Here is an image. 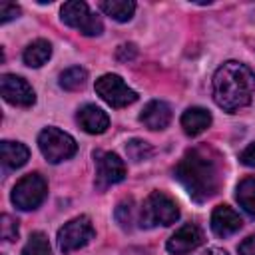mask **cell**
<instances>
[{
  "label": "cell",
  "instance_id": "cell-1",
  "mask_svg": "<svg viewBox=\"0 0 255 255\" xmlns=\"http://www.w3.org/2000/svg\"><path fill=\"white\" fill-rule=\"evenodd\" d=\"M173 177L183 185L193 201L203 203L211 199L223 181L217 151L207 145H195L187 149L173 167Z\"/></svg>",
  "mask_w": 255,
  "mask_h": 255
},
{
  "label": "cell",
  "instance_id": "cell-2",
  "mask_svg": "<svg viewBox=\"0 0 255 255\" xmlns=\"http://www.w3.org/2000/svg\"><path fill=\"white\" fill-rule=\"evenodd\" d=\"M211 88L215 104L221 110L235 114L251 104L255 92V74L245 64L229 60L215 70Z\"/></svg>",
  "mask_w": 255,
  "mask_h": 255
},
{
  "label": "cell",
  "instance_id": "cell-3",
  "mask_svg": "<svg viewBox=\"0 0 255 255\" xmlns=\"http://www.w3.org/2000/svg\"><path fill=\"white\" fill-rule=\"evenodd\" d=\"M177 217H179L177 203L163 191H151L143 199V205L139 209V227L143 229H151L157 225L167 227L175 223Z\"/></svg>",
  "mask_w": 255,
  "mask_h": 255
},
{
  "label": "cell",
  "instance_id": "cell-4",
  "mask_svg": "<svg viewBox=\"0 0 255 255\" xmlns=\"http://www.w3.org/2000/svg\"><path fill=\"white\" fill-rule=\"evenodd\" d=\"M38 147L50 163H60L64 159H70L78 151L76 139L70 133H66L58 128L42 129L40 135H38Z\"/></svg>",
  "mask_w": 255,
  "mask_h": 255
},
{
  "label": "cell",
  "instance_id": "cell-5",
  "mask_svg": "<svg viewBox=\"0 0 255 255\" xmlns=\"http://www.w3.org/2000/svg\"><path fill=\"white\" fill-rule=\"evenodd\" d=\"M46 193H48L46 179L40 173H28L16 181L12 189V203L22 211H30L42 205Z\"/></svg>",
  "mask_w": 255,
  "mask_h": 255
},
{
  "label": "cell",
  "instance_id": "cell-6",
  "mask_svg": "<svg viewBox=\"0 0 255 255\" xmlns=\"http://www.w3.org/2000/svg\"><path fill=\"white\" fill-rule=\"evenodd\" d=\"M60 16H62V22L66 26L80 30L84 36H100L104 32L102 20L90 12L86 2H80V0L66 2L60 10Z\"/></svg>",
  "mask_w": 255,
  "mask_h": 255
},
{
  "label": "cell",
  "instance_id": "cell-7",
  "mask_svg": "<svg viewBox=\"0 0 255 255\" xmlns=\"http://www.w3.org/2000/svg\"><path fill=\"white\" fill-rule=\"evenodd\" d=\"M94 235H96V231H94L90 217L80 215V217H74L68 223H64V227H60L58 247L62 253H72V251H78L84 245H88L94 239Z\"/></svg>",
  "mask_w": 255,
  "mask_h": 255
},
{
  "label": "cell",
  "instance_id": "cell-8",
  "mask_svg": "<svg viewBox=\"0 0 255 255\" xmlns=\"http://www.w3.org/2000/svg\"><path fill=\"white\" fill-rule=\"evenodd\" d=\"M96 94L112 108H126L137 100V94L118 74L100 76L96 80Z\"/></svg>",
  "mask_w": 255,
  "mask_h": 255
},
{
  "label": "cell",
  "instance_id": "cell-9",
  "mask_svg": "<svg viewBox=\"0 0 255 255\" xmlns=\"http://www.w3.org/2000/svg\"><path fill=\"white\" fill-rule=\"evenodd\" d=\"M94 161H96V185L98 187H108L124 181L126 177V163L118 153L112 151H94Z\"/></svg>",
  "mask_w": 255,
  "mask_h": 255
},
{
  "label": "cell",
  "instance_id": "cell-10",
  "mask_svg": "<svg viewBox=\"0 0 255 255\" xmlns=\"http://www.w3.org/2000/svg\"><path fill=\"white\" fill-rule=\"evenodd\" d=\"M0 94L8 104L20 106V108H30L36 102V94L32 86L24 78L14 74H4L0 78Z\"/></svg>",
  "mask_w": 255,
  "mask_h": 255
},
{
  "label": "cell",
  "instance_id": "cell-11",
  "mask_svg": "<svg viewBox=\"0 0 255 255\" xmlns=\"http://www.w3.org/2000/svg\"><path fill=\"white\" fill-rule=\"evenodd\" d=\"M203 243V231L195 223H185L167 239L165 247L171 255H187Z\"/></svg>",
  "mask_w": 255,
  "mask_h": 255
},
{
  "label": "cell",
  "instance_id": "cell-12",
  "mask_svg": "<svg viewBox=\"0 0 255 255\" xmlns=\"http://www.w3.org/2000/svg\"><path fill=\"white\" fill-rule=\"evenodd\" d=\"M243 221L235 209L229 205H217L211 213V231L217 237H229L241 229Z\"/></svg>",
  "mask_w": 255,
  "mask_h": 255
},
{
  "label": "cell",
  "instance_id": "cell-13",
  "mask_svg": "<svg viewBox=\"0 0 255 255\" xmlns=\"http://www.w3.org/2000/svg\"><path fill=\"white\" fill-rule=\"evenodd\" d=\"M139 122L147 129H165L171 122V108L161 100H151L145 104V108L139 114Z\"/></svg>",
  "mask_w": 255,
  "mask_h": 255
},
{
  "label": "cell",
  "instance_id": "cell-14",
  "mask_svg": "<svg viewBox=\"0 0 255 255\" xmlns=\"http://www.w3.org/2000/svg\"><path fill=\"white\" fill-rule=\"evenodd\" d=\"M76 122L80 124V128H82L84 131L94 133V135H96V133H104V131L108 129V126H110L108 114H106L102 108L94 106V104L82 106V108L78 110Z\"/></svg>",
  "mask_w": 255,
  "mask_h": 255
},
{
  "label": "cell",
  "instance_id": "cell-15",
  "mask_svg": "<svg viewBox=\"0 0 255 255\" xmlns=\"http://www.w3.org/2000/svg\"><path fill=\"white\" fill-rule=\"evenodd\" d=\"M0 157H2L4 169H18V167H22L28 161L30 149L24 143H20V141L4 139L0 143Z\"/></svg>",
  "mask_w": 255,
  "mask_h": 255
},
{
  "label": "cell",
  "instance_id": "cell-16",
  "mask_svg": "<svg viewBox=\"0 0 255 255\" xmlns=\"http://www.w3.org/2000/svg\"><path fill=\"white\" fill-rule=\"evenodd\" d=\"M211 126V114L205 108H187L181 114V128L187 135H199Z\"/></svg>",
  "mask_w": 255,
  "mask_h": 255
},
{
  "label": "cell",
  "instance_id": "cell-17",
  "mask_svg": "<svg viewBox=\"0 0 255 255\" xmlns=\"http://www.w3.org/2000/svg\"><path fill=\"white\" fill-rule=\"evenodd\" d=\"M50 56H52V44L48 40L40 38V40H34L32 44L26 46V50L22 54V60L30 68H40L50 60Z\"/></svg>",
  "mask_w": 255,
  "mask_h": 255
},
{
  "label": "cell",
  "instance_id": "cell-18",
  "mask_svg": "<svg viewBox=\"0 0 255 255\" xmlns=\"http://www.w3.org/2000/svg\"><path fill=\"white\" fill-rule=\"evenodd\" d=\"M100 10L116 22H128V20H131V16L135 12V2H131V0H102Z\"/></svg>",
  "mask_w": 255,
  "mask_h": 255
},
{
  "label": "cell",
  "instance_id": "cell-19",
  "mask_svg": "<svg viewBox=\"0 0 255 255\" xmlns=\"http://www.w3.org/2000/svg\"><path fill=\"white\" fill-rule=\"evenodd\" d=\"M235 199L245 213L255 217V177H245L239 181L235 189Z\"/></svg>",
  "mask_w": 255,
  "mask_h": 255
},
{
  "label": "cell",
  "instance_id": "cell-20",
  "mask_svg": "<svg viewBox=\"0 0 255 255\" xmlns=\"http://www.w3.org/2000/svg\"><path fill=\"white\" fill-rule=\"evenodd\" d=\"M86 80H88V72L80 66H72V68H68L60 74V86L68 92L82 90L86 86Z\"/></svg>",
  "mask_w": 255,
  "mask_h": 255
},
{
  "label": "cell",
  "instance_id": "cell-21",
  "mask_svg": "<svg viewBox=\"0 0 255 255\" xmlns=\"http://www.w3.org/2000/svg\"><path fill=\"white\" fill-rule=\"evenodd\" d=\"M22 255H50V243L48 237L42 231H36L30 235V239L26 241Z\"/></svg>",
  "mask_w": 255,
  "mask_h": 255
},
{
  "label": "cell",
  "instance_id": "cell-22",
  "mask_svg": "<svg viewBox=\"0 0 255 255\" xmlns=\"http://www.w3.org/2000/svg\"><path fill=\"white\" fill-rule=\"evenodd\" d=\"M126 153H128V157L131 161H143L153 153V149H151V145L147 141H143L139 137H133V139H129L126 143Z\"/></svg>",
  "mask_w": 255,
  "mask_h": 255
},
{
  "label": "cell",
  "instance_id": "cell-23",
  "mask_svg": "<svg viewBox=\"0 0 255 255\" xmlns=\"http://www.w3.org/2000/svg\"><path fill=\"white\" fill-rule=\"evenodd\" d=\"M116 219L124 229H129L133 223V199H124L116 207Z\"/></svg>",
  "mask_w": 255,
  "mask_h": 255
},
{
  "label": "cell",
  "instance_id": "cell-24",
  "mask_svg": "<svg viewBox=\"0 0 255 255\" xmlns=\"http://www.w3.org/2000/svg\"><path fill=\"white\" fill-rule=\"evenodd\" d=\"M0 235H2V239L4 241H14L16 237H18V221L16 219H12L8 213H4L2 217H0Z\"/></svg>",
  "mask_w": 255,
  "mask_h": 255
},
{
  "label": "cell",
  "instance_id": "cell-25",
  "mask_svg": "<svg viewBox=\"0 0 255 255\" xmlns=\"http://www.w3.org/2000/svg\"><path fill=\"white\" fill-rule=\"evenodd\" d=\"M18 16H20V8H18L16 4H8V2L0 4V22H2V24L10 22V20H14V18H18Z\"/></svg>",
  "mask_w": 255,
  "mask_h": 255
},
{
  "label": "cell",
  "instance_id": "cell-26",
  "mask_svg": "<svg viewBox=\"0 0 255 255\" xmlns=\"http://www.w3.org/2000/svg\"><path fill=\"white\" fill-rule=\"evenodd\" d=\"M239 161L247 167H255V141H251L241 153H239Z\"/></svg>",
  "mask_w": 255,
  "mask_h": 255
},
{
  "label": "cell",
  "instance_id": "cell-27",
  "mask_svg": "<svg viewBox=\"0 0 255 255\" xmlns=\"http://www.w3.org/2000/svg\"><path fill=\"white\" fill-rule=\"evenodd\" d=\"M135 54H137V50H135L133 44H122V46L118 48V54H116V56H118V60L128 62V60H133Z\"/></svg>",
  "mask_w": 255,
  "mask_h": 255
},
{
  "label": "cell",
  "instance_id": "cell-28",
  "mask_svg": "<svg viewBox=\"0 0 255 255\" xmlns=\"http://www.w3.org/2000/svg\"><path fill=\"white\" fill-rule=\"evenodd\" d=\"M239 255H255V233H251L247 239H243L237 247Z\"/></svg>",
  "mask_w": 255,
  "mask_h": 255
},
{
  "label": "cell",
  "instance_id": "cell-29",
  "mask_svg": "<svg viewBox=\"0 0 255 255\" xmlns=\"http://www.w3.org/2000/svg\"><path fill=\"white\" fill-rule=\"evenodd\" d=\"M199 255H227V251H223V249H219V247H209V249L201 251Z\"/></svg>",
  "mask_w": 255,
  "mask_h": 255
}]
</instances>
